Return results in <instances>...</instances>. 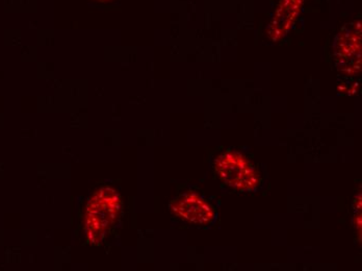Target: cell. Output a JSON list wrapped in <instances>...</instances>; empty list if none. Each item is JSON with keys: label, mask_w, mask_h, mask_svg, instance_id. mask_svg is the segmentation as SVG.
<instances>
[{"label": "cell", "mask_w": 362, "mask_h": 271, "mask_svg": "<svg viewBox=\"0 0 362 271\" xmlns=\"http://www.w3.org/2000/svg\"><path fill=\"white\" fill-rule=\"evenodd\" d=\"M170 210L181 219L197 226H206L216 218L215 208L199 194L192 191L174 200L170 204Z\"/></svg>", "instance_id": "3957f363"}, {"label": "cell", "mask_w": 362, "mask_h": 271, "mask_svg": "<svg viewBox=\"0 0 362 271\" xmlns=\"http://www.w3.org/2000/svg\"><path fill=\"white\" fill-rule=\"evenodd\" d=\"M96 1L103 2V4H105V2L112 1V0H96Z\"/></svg>", "instance_id": "5b68a950"}, {"label": "cell", "mask_w": 362, "mask_h": 271, "mask_svg": "<svg viewBox=\"0 0 362 271\" xmlns=\"http://www.w3.org/2000/svg\"><path fill=\"white\" fill-rule=\"evenodd\" d=\"M218 178L238 191H253L260 185V173L247 156L238 151H228L215 161Z\"/></svg>", "instance_id": "7a4b0ae2"}, {"label": "cell", "mask_w": 362, "mask_h": 271, "mask_svg": "<svg viewBox=\"0 0 362 271\" xmlns=\"http://www.w3.org/2000/svg\"><path fill=\"white\" fill-rule=\"evenodd\" d=\"M304 0H280L273 21L269 28V36L277 41L288 34L297 19Z\"/></svg>", "instance_id": "277c9868"}, {"label": "cell", "mask_w": 362, "mask_h": 271, "mask_svg": "<svg viewBox=\"0 0 362 271\" xmlns=\"http://www.w3.org/2000/svg\"><path fill=\"white\" fill-rule=\"evenodd\" d=\"M120 195L110 187H103L88 202L85 215V233L88 243L100 244L120 213Z\"/></svg>", "instance_id": "6da1fadb"}]
</instances>
